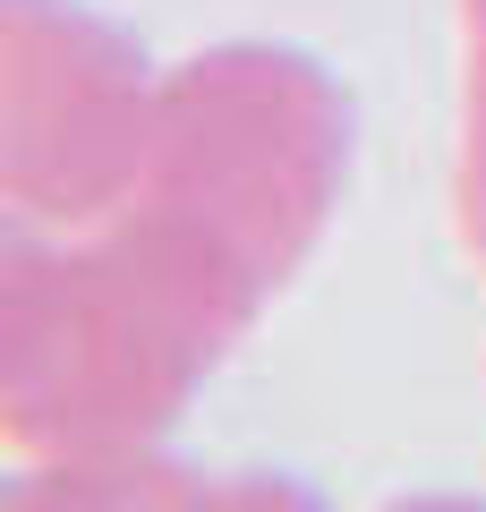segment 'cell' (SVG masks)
<instances>
[{
    "label": "cell",
    "mask_w": 486,
    "mask_h": 512,
    "mask_svg": "<svg viewBox=\"0 0 486 512\" xmlns=\"http://www.w3.org/2000/svg\"><path fill=\"white\" fill-rule=\"evenodd\" d=\"M452 239L486 274V35H461V146H452Z\"/></svg>",
    "instance_id": "cell-4"
},
{
    "label": "cell",
    "mask_w": 486,
    "mask_h": 512,
    "mask_svg": "<svg viewBox=\"0 0 486 512\" xmlns=\"http://www.w3.org/2000/svg\"><path fill=\"white\" fill-rule=\"evenodd\" d=\"M273 282L222 231L128 197L94 231H0V444L18 470H103L162 453Z\"/></svg>",
    "instance_id": "cell-1"
},
{
    "label": "cell",
    "mask_w": 486,
    "mask_h": 512,
    "mask_svg": "<svg viewBox=\"0 0 486 512\" xmlns=\"http://www.w3.org/2000/svg\"><path fill=\"white\" fill-rule=\"evenodd\" d=\"M359 163V103L307 43H205L162 69V128L137 197L222 231L273 291L342 222Z\"/></svg>",
    "instance_id": "cell-2"
},
{
    "label": "cell",
    "mask_w": 486,
    "mask_h": 512,
    "mask_svg": "<svg viewBox=\"0 0 486 512\" xmlns=\"http://www.w3.org/2000/svg\"><path fill=\"white\" fill-rule=\"evenodd\" d=\"M162 69L86 0H0V205L35 231H94L145 188Z\"/></svg>",
    "instance_id": "cell-3"
}]
</instances>
